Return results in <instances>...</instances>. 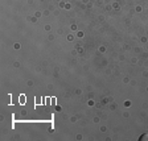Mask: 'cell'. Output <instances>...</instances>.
<instances>
[{"label": "cell", "instance_id": "1", "mask_svg": "<svg viewBox=\"0 0 148 141\" xmlns=\"http://www.w3.org/2000/svg\"><path fill=\"white\" fill-rule=\"evenodd\" d=\"M139 140H140V141H148V133H144V135L139 138Z\"/></svg>", "mask_w": 148, "mask_h": 141}]
</instances>
